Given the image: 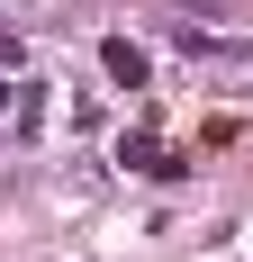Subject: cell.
Masks as SVG:
<instances>
[{"mask_svg": "<svg viewBox=\"0 0 253 262\" xmlns=\"http://www.w3.org/2000/svg\"><path fill=\"white\" fill-rule=\"evenodd\" d=\"M9 108H18V81H0V118H9Z\"/></svg>", "mask_w": 253, "mask_h": 262, "instance_id": "obj_2", "label": "cell"}, {"mask_svg": "<svg viewBox=\"0 0 253 262\" xmlns=\"http://www.w3.org/2000/svg\"><path fill=\"white\" fill-rule=\"evenodd\" d=\"M100 63H109V81H118V91H145V46L109 36V46H100Z\"/></svg>", "mask_w": 253, "mask_h": 262, "instance_id": "obj_1", "label": "cell"}]
</instances>
